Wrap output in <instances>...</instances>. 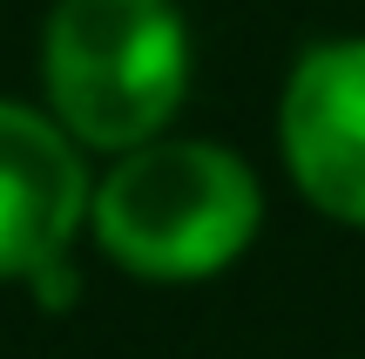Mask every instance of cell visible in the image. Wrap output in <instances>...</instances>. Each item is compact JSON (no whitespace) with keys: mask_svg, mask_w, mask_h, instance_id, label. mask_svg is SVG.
<instances>
[{"mask_svg":"<svg viewBox=\"0 0 365 359\" xmlns=\"http://www.w3.org/2000/svg\"><path fill=\"white\" fill-rule=\"evenodd\" d=\"M48 108L88 149H135L170 129L190 89V34L170 0H54L41 34Z\"/></svg>","mask_w":365,"mask_h":359,"instance_id":"obj_2","label":"cell"},{"mask_svg":"<svg viewBox=\"0 0 365 359\" xmlns=\"http://www.w3.org/2000/svg\"><path fill=\"white\" fill-rule=\"evenodd\" d=\"M291 183L325 217L365 231V34L318 41L277 102Z\"/></svg>","mask_w":365,"mask_h":359,"instance_id":"obj_3","label":"cell"},{"mask_svg":"<svg viewBox=\"0 0 365 359\" xmlns=\"http://www.w3.org/2000/svg\"><path fill=\"white\" fill-rule=\"evenodd\" d=\"M264 190L250 163L223 143L149 136L122 149L115 170L88 190V224L102 251L135 278H210L257 238Z\"/></svg>","mask_w":365,"mask_h":359,"instance_id":"obj_1","label":"cell"},{"mask_svg":"<svg viewBox=\"0 0 365 359\" xmlns=\"http://www.w3.org/2000/svg\"><path fill=\"white\" fill-rule=\"evenodd\" d=\"M88 217V170L54 116L0 102V278H34L68 258Z\"/></svg>","mask_w":365,"mask_h":359,"instance_id":"obj_4","label":"cell"}]
</instances>
